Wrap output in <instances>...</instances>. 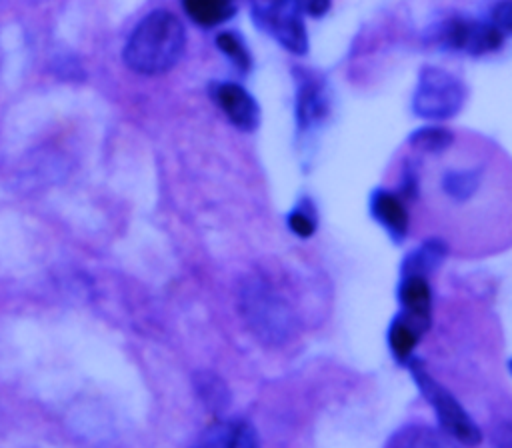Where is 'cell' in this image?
<instances>
[{
  "label": "cell",
  "mask_w": 512,
  "mask_h": 448,
  "mask_svg": "<svg viewBox=\"0 0 512 448\" xmlns=\"http://www.w3.org/2000/svg\"><path fill=\"white\" fill-rule=\"evenodd\" d=\"M510 368H512V364H510Z\"/></svg>",
  "instance_id": "cb8c5ba5"
},
{
  "label": "cell",
  "mask_w": 512,
  "mask_h": 448,
  "mask_svg": "<svg viewBox=\"0 0 512 448\" xmlns=\"http://www.w3.org/2000/svg\"><path fill=\"white\" fill-rule=\"evenodd\" d=\"M182 6L186 14L204 28L222 24L234 14L232 0H182Z\"/></svg>",
  "instance_id": "4fadbf2b"
},
{
  "label": "cell",
  "mask_w": 512,
  "mask_h": 448,
  "mask_svg": "<svg viewBox=\"0 0 512 448\" xmlns=\"http://www.w3.org/2000/svg\"><path fill=\"white\" fill-rule=\"evenodd\" d=\"M442 188L454 200H468L478 188V172L474 170L448 172L442 180Z\"/></svg>",
  "instance_id": "e0dca14e"
},
{
  "label": "cell",
  "mask_w": 512,
  "mask_h": 448,
  "mask_svg": "<svg viewBox=\"0 0 512 448\" xmlns=\"http://www.w3.org/2000/svg\"><path fill=\"white\" fill-rule=\"evenodd\" d=\"M238 308L250 332L268 346L288 342L296 332L290 304L260 276H248L238 290Z\"/></svg>",
  "instance_id": "7a4b0ae2"
},
{
  "label": "cell",
  "mask_w": 512,
  "mask_h": 448,
  "mask_svg": "<svg viewBox=\"0 0 512 448\" xmlns=\"http://www.w3.org/2000/svg\"><path fill=\"white\" fill-rule=\"evenodd\" d=\"M218 48L236 64L238 70H248L250 68V54L246 50V46L242 44V40L232 34V32H222L218 34V40H216Z\"/></svg>",
  "instance_id": "d6986e66"
},
{
  "label": "cell",
  "mask_w": 512,
  "mask_h": 448,
  "mask_svg": "<svg viewBox=\"0 0 512 448\" xmlns=\"http://www.w3.org/2000/svg\"><path fill=\"white\" fill-rule=\"evenodd\" d=\"M288 228L300 236V238H308L314 234L316 230V214L314 208L308 202H302L300 206H296L290 214H288Z\"/></svg>",
  "instance_id": "ffe728a7"
},
{
  "label": "cell",
  "mask_w": 512,
  "mask_h": 448,
  "mask_svg": "<svg viewBox=\"0 0 512 448\" xmlns=\"http://www.w3.org/2000/svg\"><path fill=\"white\" fill-rule=\"evenodd\" d=\"M212 96H214V102L230 120V124H234L236 128L250 132L258 126V120H260L258 104L242 86L234 82H218L212 88Z\"/></svg>",
  "instance_id": "52a82bcc"
},
{
  "label": "cell",
  "mask_w": 512,
  "mask_h": 448,
  "mask_svg": "<svg viewBox=\"0 0 512 448\" xmlns=\"http://www.w3.org/2000/svg\"><path fill=\"white\" fill-rule=\"evenodd\" d=\"M296 8L308 16H324L330 8V0H294Z\"/></svg>",
  "instance_id": "603a6c76"
},
{
  "label": "cell",
  "mask_w": 512,
  "mask_h": 448,
  "mask_svg": "<svg viewBox=\"0 0 512 448\" xmlns=\"http://www.w3.org/2000/svg\"><path fill=\"white\" fill-rule=\"evenodd\" d=\"M386 448H458L448 434L432 430L428 426L410 424L400 428Z\"/></svg>",
  "instance_id": "8fae6325"
},
{
  "label": "cell",
  "mask_w": 512,
  "mask_h": 448,
  "mask_svg": "<svg viewBox=\"0 0 512 448\" xmlns=\"http://www.w3.org/2000/svg\"><path fill=\"white\" fill-rule=\"evenodd\" d=\"M256 14L260 22L270 34L290 52L304 54L308 50V36L298 12L288 4H270V6H256Z\"/></svg>",
  "instance_id": "5b68a950"
},
{
  "label": "cell",
  "mask_w": 512,
  "mask_h": 448,
  "mask_svg": "<svg viewBox=\"0 0 512 448\" xmlns=\"http://www.w3.org/2000/svg\"><path fill=\"white\" fill-rule=\"evenodd\" d=\"M418 338H420V334L410 324H406L402 318H396L392 322V326L388 330V344L398 362L410 360L412 350L418 344Z\"/></svg>",
  "instance_id": "2e32d148"
},
{
  "label": "cell",
  "mask_w": 512,
  "mask_h": 448,
  "mask_svg": "<svg viewBox=\"0 0 512 448\" xmlns=\"http://www.w3.org/2000/svg\"><path fill=\"white\" fill-rule=\"evenodd\" d=\"M490 448H512V422H502L492 430Z\"/></svg>",
  "instance_id": "7402d4cb"
},
{
  "label": "cell",
  "mask_w": 512,
  "mask_h": 448,
  "mask_svg": "<svg viewBox=\"0 0 512 448\" xmlns=\"http://www.w3.org/2000/svg\"><path fill=\"white\" fill-rule=\"evenodd\" d=\"M446 256V246L440 240H426L418 250H414L402 264V276H422L426 278Z\"/></svg>",
  "instance_id": "5bb4252c"
},
{
  "label": "cell",
  "mask_w": 512,
  "mask_h": 448,
  "mask_svg": "<svg viewBox=\"0 0 512 448\" xmlns=\"http://www.w3.org/2000/svg\"><path fill=\"white\" fill-rule=\"evenodd\" d=\"M444 42L450 48L464 50L468 54H486L502 44V32L494 24L452 20L444 28Z\"/></svg>",
  "instance_id": "8992f818"
},
{
  "label": "cell",
  "mask_w": 512,
  "mask_h": 448,
  "mask_svg": "<svg viewBox=\"0 0 512 448\" xmlns=\"http://www.w3.org/2000/svg\"><path fill=\"white\" fill-rule=\"evenodd\" d=\"M452 134L440 126H424L410 134V144L424 152H440L450 146Z\"/></svg>",
  "instance_id": "ac0fdd59"
},
{
  "label": "cell",
  "mask_w": 512,
  "mask_h": 448,
  "mask_svg": "<svg viewBox=\"0 0 512 448\" xmlns=\"http://www.w3.org/2000/svg\"><path fill=\"white\" fill-rule=\"evenodd\" d=\"M492 24L500 32H512V0H500L492 10Z\"/></svg>",
  "instance_id": "44dd1931"
},
{
  "label": "cell",
  "mask_w": 512,
  "mask_h": 448,
  "mask_svg": "<svg viewBox=\"0 0 512 448\" xmlns=\"http://www.w3.org/2000/svg\"><path fill=\"white\" fill-rule=\"evenodd\" d=\"M326 112V102L322 96V88L314 78H306L298 90V120L302 126L314 124Z\"/></svg>",
  "instance_id": "9a60e30c"
},
{
  "label": "cell",
  "mask_w": 512,
  "mask_h": 448,
  "mask_svg": "<svg viewBox=\"0 0 512 448\" xmlns=\"http://www.w3.org/2000/svg\"><path fill=\"white\" fill-rule=\"evenodd\" d=\"M370 210H372V216L380 222V226L386 228V232L394 240H402L406 236L408 214L398 196H394L392 192L378 190L370 198Z\"/></svg>",
  "instance_id": "30bf717a"
},
{
  "label": "cell",
  "mask_w": 512,
  "mask_h": 448,
  "mask_svg": "<svg viewBox=\"0 0 512 448\" xmlns=\"http://www.w3.org/2000/svg\"><path fill=\"white\" fill-rule=\"evenodd\" d=\"M410 372H412V378L418 384L422 396L436 410V416L440 420V426H442L444 434L458 440L460 444L476 446L482 438L480 430L474 424V420L466 414V410L458 404V400L428 374V370L424 368L422 362L412 360L410 362Z\"/></svg>",
  "instance_id": "3957f363"
},
{
  "label": "cell",
  "mask_w": 512,
  "mask_h": 448,
  "mask_svg": "<svg viewBox=\"0 0 512 448\" xmlns=\"http://www.w3.org/2000/svg\"><path fill=\"white\" fill-rule=\"evenodd\" d=\"M464 104V86L450 72L438 66L420 70L412 96V110L424 120H448Z\"/></svg>",
  "instance_id": "277c9868"
},
{
  "label": "cell",
  "mask_w": 512,
  "mask_h": 448,
  "mask_svg": "<svg viewBox=\"0 0 512 448\" xmlns=\"http://www.w3.org/2000/svg\"><path fill=\"white\" fill-rule=\"evenodd\" d=\"M194 390H196L200 402L204 404V408H208L210 412L220 414L228 408L230 392L218 374H214L210 370L196 372L194 374Z\"/></svg>",
  "instance_id": "7c38bea8"
},
{
  "label": "cell",
  "mask_w": 512,
  "mask_h": 448,
  "mask_svg": "<svg viewBox=\"0 0 512 448\" xmlns=\"http://www.w3.org/2000/svg\"><path fill=\"white\" fill-rule=\"evenodd\" d=\"M184 26L168 10H154L138 22L124 46L126 66L144 76L168 72L184 52Z\"/></svg>",
  "instance_id": "6da1fadb"
},
{
  "label": "cell",
  "mask_w": 512,
  "mask_h": 448,
  "mask_svg": "<svg viewBox=\"0 0 512 448\" xmlns=\"http://www.w3.org/2000/svg\"><path fill=\"white\" fill-rule=\"evenodd\" d=\"M190 448H260L258 432L248 420H218Z\"/></svg>",
  "instance_id": "9c48e42d"
},
{
  "label": "cell",
  "mask_w": 512,
  "mask_h": 448,
  "mask_svg": "<svg viewBox=\"0 0 512 448\" xmlns=\"http://www.w3.org/2000/svg\"><path fill=\"white\" fill-rule=\"evenodd\" d=\"M398 296L402 304V314L398 318H402L422 336L432 322V296L426 278L402 276Z\"/></svg>",
  "instance_id": "ba28073f"
}]
</instances>
